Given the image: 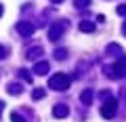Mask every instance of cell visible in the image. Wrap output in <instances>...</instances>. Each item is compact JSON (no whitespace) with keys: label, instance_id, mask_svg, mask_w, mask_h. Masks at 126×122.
<instances>
[{"label":"cell","instance_id":"1","mask_svg":"<svg viewBox=\"0 0 126 122\" xmlns=\"http://www.w3.org/2000/svg\"><path fill=\"white\" fill-rule=\"evenodd\" d=\"M69 84H72V78L67 74H55L48 80V88H53V90H67Z\"/></svg>","mask_w":126,"mask_h":122},{"label":"cell","instance_id":"2","mask_svg":"<svg viewBox=\"0 0 126 122\" xmlns=\"http://www.w3.org/2000/svg\"><path fill=\"white\" fill-rule=\"evenodd\" d=\"M105 72H107L109 78H122V76H126V57H120L113 65L105 68Z\"/></svg>","mask_w":126,"mask_h":122},{"label":"cell","instance_id":"3","mask_svg":"<svg viewBox=\"0 0 126 122\" xmlns=\"http://www.w3.org/2000/svg\"><path fill=\"white\" fill-rule=\"evenodd\" d=\"M67 30V23L65 21H55L53 25L48 27V40H53V42H57L59 38L63 36V32Z\"/></svg>","mask_w":126,"mask_h":122},{"label":"cell","instance_id":"4","mask_svg":"<svg viewBox=\"0 0 126 122\" xmlns=\"http://www.w3.org/2000/svg\"><path fill=\"white\" fill-rule=\"evenodd\" d=\"M116 112H118V99L109 97V99L103 103V107H101V116L109 120V118H113V116H116Z\"/></svg>","mask_w":126,"mask_h":122},{"label":"cell","instance_id":"5","mask_svg":"<svg viewBox=\"0 0 126 122\" xmlns=\"http://www.w3.org/2000/svg\"><path fill=\"white\" fill-rule=\"evenodd\" d=\"M17 32L21 34V36L30 38L32 34H34V25H32L30 21H19V23H17Z\"/></svg>","mask_w":126,"mask_h":122},{"label":"cell","instance_id":"6","mask_svg":"<svg viewBox=\"0 0 126 122\" xmlns=\"http://www.w3.org/2000/svg\"><path fill=\"white\" fill-rule=\"evenodd\" d=\"M53 116L55 118H67L69 116V107H67V105H63V103H57L53 107Z\"/></svg>","mask_w":126,"mask_h":122},{"label":"cell","instance_id":"7","mask_svg":"<svg viewBox=\"0 0 126 122\" xmlns=\"http://www.w3.org/2000/svg\"><path fill=\"white\" fill-rule=\"evenodd\" d=\"M48 70H50L48 61H38V63L34 65V70H32V72H34V74H38V76H44V74L48 72Z\"/></svg>","mask_w":126,"mask_h":122},{"label":"cell","instance_id":"8","mask_svg":"<svg viewBox=\"0 0 126 122\" xmlns=\"http://www.w3.org/2000/svg\"><path fill=\"white\" fill-rule=\"evenodd\" d=\"M93 97H94L93 88H84V90L80 93V101H82V105H90V103H93Z\"/></svg>","mask_w":126,"mask_h":122},{"label":"cell","instance_id":"9","mask_svg":"<svg viewBox=\"0 0 126 122\" xmlns=\"http://www.w3.org/2000/svg\"><path fill=\"white\" fill-rule=\"evenodd\" d=\"M80 32L82 34H90V32H94V27H97V23L94 21H88V19H86V21H80Z\"/></svg>","mask_w":126,"mask_h":122},{"label":"cell","instance_id":"10","mask_svg":"<svg viewBox=\"0 0 126 122\" xmlns=\"http://www.w3.org/2000/svg\"><path fill=\"white\" fill-rule=\"evenodd\" d=\"M6 90H9V95H15V97H17V95H21V93H23V86L19 84V82H11V84L6 86Z\"/></svg>","mask_w":126,"mask_h":122},{"label":"cell","instance_id":"11","mask_svg":"<svg viewBox=\"0 0 126 122\" xmlns=\"http://www.w3.org/2000/svg\"><path fill=\"white\" fill-rule=\"evenodd\" d=\"M40 55H42V46H32V49H27V55H25V57L36 59V57H40Z\"/></svg>","mask_w":126,"mask_h":122},{"label":"cell","instance_id":"12","mask_svg":"<svg viewBox=\"0 0 126 122\" xmlns=\"http://www.w3.org/2000/svg\"><path fill=\"white\" fill-rule=\"evenodd\" d=\"M19 76H21V80H23V82L32 84V74L27 72V70H19Z\"/></svg>","mask_w":126,"mask_h":122},{"label":"cell","instance_id":"13","mask_svg":"<svg viewBox=\"0 0 126 122\" xmlns=\"http://www.w3.org/2000/svg\"><path fill=\"white\" fill-rule=\"evenodd\" d=\"M44 95H46V90H44V88H34V93H32V97H34L36 101H38V99H42Z\"/></svg>","mask_w":126,"mask_h":122},{"label":"cell","instance_id":"14","mask_svg":"<svg viewBox=\"0 0 126 122\" xmlns=\"http://www.w3.org/2000/svg\"><path fill=\"white\" fill-rule=\"evenodd\" d=\"M11 122H27V120H25V118L21 116V114H17V112H13V114H11Z\"/></svg>","mask_w":126,"mask_h":122},{"label":"cell","instance_id":"15","mask_svg":"<svg viewBox=\"0 0 126 122\" xmlns=\"http://www.w3.org/2000/svg\"><path fill=\"white\" fill-rule=\"evenodd\" d=\"M74 4H76V9H86L90 4V0H74Z\"/></svg>","mask_w":126,"mask_h":122},{"label":"cell","instance_id":"16","mask_svg":"<svg viewBox=\"0 0 126 122\" xmlns=\"http://www.w3.org/2000/svg\"><path fill=\"white\" fill-rule=\"evenodd\" d=\"M65 57H67V51L65 49H57L55 51V59H65Z\"/></svg>","mask_w":126,"mask_h":122},{"label":"cell","instance_id":"17","mask_svg":"<svg viewBox=\"0 0 126 122\" xmlns=\"http://www.w3.org/2000/svg\"><path fill=\"white\" fill-rule=\"evenodd\" d=\"M107 53H122V49H120L118 44H109V46H107Z\"/></svg>","mask_w":126,"mask_h":122},{"label":"cell","instance_id":"18","mask_svg":"<svg viewBox=\"0 0 126 122\" xmlns=\"http://www.w3.org/2000/svg\"><path fill=\"white\" fill-rule=\"evenodd\" d=\"M99 97H101V99H105V101H107L109 97H111V93H109V90H101V95H99Z\"/></svg>","mask_w":126,"mask_h":122},{"label":"cell","instance_id":"19","mask_svg":"<svg viewBox=\"0 0 126 122\" xmlns=\"http://www.w3.org/2000/svg\"><path fill=\"white\" fill-rule=\"evenodd\" d=\"M118 15H126V4H122V6H118Z\"/></svg>","mask_w":126,"mask_h":122},{"label":"cell","instance_id":"20","mask_svg":"<svg viewBox=\"0 0 126 122\" xmlns=\"http://www.w3.org/2000/svg\"><path fill=\"white\" fill-rule=\"evenodd\" d=\"M4 57H6V49L0 44V59H4Z\"/></svg>","mask_w":126,"mask_h":122},{"label":"cell","instance_id":"21","mask_svg":"<svg viewBox=\"0 0 126 122\" xmlns=\"http://www.w3.org/2000/svg\"><path fill=\"white\" fill-rule=\"evenodd\" d=\"M50 2H53V4H61L63 0H50Z\"/></svg>","mask_w":126,"mask_h":122},{"label":"cell","instance_id":"22","mask_svg":"<svg viewBox=\"0 0 126 122\" xmlns=\"http://www.w3.org/2000/svg\"><path fill=\"white\" fill-rule=\"evenodd\" d=\"M122 34H124V36H126V23H124V25H122Z\"/></svg>","mask_w":126,"mask_h":122},{"label":"cell","instance_id":"23","mask_svg":"<svg viewBox=\"0 0 126 122\" xmlns=\"http://www.w3.org/2000/svg\"><path fill=\"white\" fill-rule=\"evenodd\" d=\"M2 13H4V11H2V4H0V17H2Z\"/></svg>","mask_w":126,"mask_h":122},{"label":"cell","instance_id":"24","mask_svg":"<svg viewBox=\"0 0 126 122\" xmlns=\"http://www.w3.org/2000/svg\"><path fill=\"white\" fill-rule=\"evenodd\" d=\"M2 105H4V103H2V101H0V114H2Z\"/></svg>","mask_w":126,"mask_h":122}]
</instances>
